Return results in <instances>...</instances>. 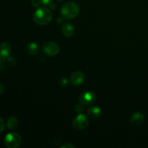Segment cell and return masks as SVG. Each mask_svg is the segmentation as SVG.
I'll return each mask as SVG.
<instances>
[{
  "label": "cell",
  "mask_w": 148,
  "mask_h": 148,
  "mask_svg": "<svg viewBox=\"0 0 148 148\" xmlns=\"http://www.w3.org/2000/svg\"><path fill=\"white\" fill-rule=\"evenodd\" d=\"M52 13L49 9L45 7H40L33 14V20L40 25H47L51 21Z\"/></svg>",
  "instance_id": "obj_1"
},
{
  "label": "cell",
  "mask_w": 148,
  "mask_h": 148,
  "mask_svg": "<svg viewBox=\"0 0 148 148\" xmlns=\"http://www.w3.org/2000/svg\"><path fill=\"white\" fill-rule=\"evenodd\" d=\"M79 7L73 1H68L64 4L61 8V14L64 19H73L78 15Z\"/></svg>",
  "instance_id": "obj_2"
},
{
  "label": "cell",
  "mask_w": 148,
  "mask_h": 148,
  "mask_svg": "<svg viewBox=\"0 0 148 148\" xmlns=\"http://www.w3.org/2000/svg\"><path fill=\"white\" fill-rule=\"evenodd\" d=\"M4 143L9 148H17L22 143V138L17 132H10L5 136Z\"/></svg>",
  "instance_id": "obj_3"
},
{
  "label": "cell",
  "mask_w": 148,
  "mask_h": 148,
  "mask_svg": "<svg viewBox=\"0 0 148 148\" xmlns=\"http://www.w3.org/2000/svg\"><path fill=\"white\" fill-rule=\"evenodd\" d=\"M88 124H89V121H88V119H87L86 116L82 114H79L74 119L72 125H73V127L76 130H77V131H82V130L87 128V127L88 126Z\"/></svg>",
  "instance_id": "obj_4"
},
{
  "label": "cell",
  "mask_w": 148,
  "mask_h": 148,
  "mask_svg": "<svg viewBox=\"0 0 148 148\" xmlns=\"http://www.w3.org/2000/svg\"><path fill=\"white\" fill-rule=\"evenodd\" d=\"M43 50L44 53L48 56H54L59 53L60 48H59V45L54 42H47L43 44Z\"/></svg>",
  "instance_id": "obj_5"
},
{
  "label": "cell",
  "mask_w": 148,
  "mask_h": 148,
  "mask_svg": "<svg viewBox=\"0 0 148 148\" xmlns=\"http://www.w3.org/2000/svg\"><path fill=\"white\" fill-rule=\"evenodd\" d=\"M79 101L83 106H90L95 101V94L90 91H85L79 98Z\"/></svg>",
  "instance_id": "obj_6"
},
{
  "label": "cell",
  "mask_w": 148,
  "mask_h": 148,
  "mask_svg": "<svg viewBox=\"0 0 148 148\" xmlns=\"http://www.w3.org/2000/svg\"><path fill=\"white\" fill-rule=\"evenodd\" d=\"M85 80V75L80 71H76L74 72L70 76L71 83L75 86H78L82 84Z\"/></svg>",
  "instance_id": "obj_7"
},
{
  "label": "cell",
  "mask_w": 148,
  "mask_h": 148,
  "mask_svg": "<svg viewBox=\"0 0 148 148\" xmlns=\"http://www.w3.org/2000/svg\"><path fill=\"white\" fill-rule=\"evenodd\" d=\"M11 46L7 42H3L0 44V57L1 59H7L11 53Z\"/></svg>",
  "instance_id": "obj_8"
},
{
  "label": "cell",
  "mask_w": 148,
  "mask_h": 148,
  "mask_svg": "<svg viewBox=\"0 0 148 148\" xmlns=\"http://www.w3.org/2000/svg\"><path fill=\"white\" fill-rule=\"evenodd\" d=\"M145 121V116L141 112H135L130 117V121L134 125H140Z\"/></svg>",
  "instance_id": "obj_9"
},
{
  "label": "cell",
  "mask_w": 148,
  "mask_h": 148,
  "mask_svg": "<svg viewBox=\"0 0 148 148\" xmlns=\"http://www.w3.org/2000/svg\"><path fill=\"white\" fill-rule=\"evenodd\" d=\"M62 34L66 37H70L75 33V28L70 23H65L62 27Z\"/></svg>",
  "instance_id": "obj_10"
},
{
  "label": "cell",
  "mask_w": 148,
  "mask_h": 148,
  "mask_svg": "<svg viewBox=\"0 0 148 148\" xmlns=\"http://www.w3.org/2000/svg\"><path fill=\"white\" fill-rule=\"evenodd\" d=\"M26 49H27V53L31 56H35L37 55L39 52V46L36 43L32 42V43H28L26 46Z\"/></svg>",
  "instance_id": "obj_11"
},
{
  "label": "cell",
  "mask_w": 148,
  "mask_h": 148,
  "mask_svg": "<svg viewBox=\"0 0 148 148\" xmlns=\"http://www.w3.org/2000/svg\"><path fill=\"white\" fill-rule=\"evenodd\" d=\"M101 109L99 107L93 106L90 108L88 110V115L89 116L90 118L91 119H97L101 116Z\"/></svg>",
  "instance_id": "obj_12"
},
{
  "label": "cell",
  "mask_w": 148,
  "mask_h": 148,
  "mask_svg": "<svg viewBox=\"0 0 148 148\" xmlns=\"http://www.w3.org/2000/svg\"><path fill=\"white\" fill-rule=\"evenodd\" d=\"M7 126L10 130H14L18 126V121L17 118L14 116L10 117L7 121Z\"/></svg>",
  "instance_id": "obj_13"
},
{
  "label": "cell",
  "mask_w": 148,
  "mask_h": 148,
  "mask_svg": "<svg viewBox=\"0 0 148 148\" xmlns=\"http://www.w3.org/2000/svg\"><path fill=\"white\" fill-rule=\"evenodd\" d=\"M75 110L78 114H82V111H83V105L81 104L80 103L78 104H76V106L75 107Z\"/></svg>",
  "instance_id": "obj_14"
},
{
  "label": "cell",
  "mask_w": 148,
  "mask_h": 148,
  "mask_svg": "<svg viewBox=\"0 0 148 148\" xmlns=\"http://www.w3.org/2000/svg\"><path fill=\"white\" fill-rule=\"evenodd\" d=\"M59 83L62 87L66 86V85L68 84V79H66V77L60 78V79H59Z\"/></svg>",
  "instance_id": "obj_15"
},
{
  "label": "cell",
  "mask_w": 148,
  "mask_h": 148,
  "mask_svg": "<svg viewBox=\"0 0 148 148\" xmlns=\"http://www.w3.org/2000/svg\"><path fill=\"white\" fill-rule=\"evenodd\" d=\"M5 122H4V121L3 120V119L1 118V117H0V132L4 131V129H5Z\"/></svg>",
  "instance_id": "obj_16"
},
{
  "label": "cell",
  "mask_w": 148,
  "mask_h": 148,
  "mask_svg": "<svg viewBox=\"0 0 148 148\" xmlns=\"http://www.w3.org/2000/svg\"><path fill=\"white\" fill-rule=\"evenodd\" d=\"M31 3H32V5L33 6V7H39V5L40 4V3H41V0H32L31 1Z\"/></svg>",
  "instance_id": "obj_17"
},
{
  "label": "cell",
  "mask_w": 148,
  "mask_h": 148,
  "mask_svg": "<svg viewBox=\"0 0 148 148\" xmlns=\"http://www.w3.org/2000/svg\"><path fill=\"white\" fill-rule=\"evenodd\" d=\"M41 3L45 5H49L52 3V0H41Z\"/></svg>",
  "instance_id": "obj_18"
},
{
  "label": "cell",
  "mask_w": 148,
  "mask_h": 148,
  "mask_svg": "<svg viewBox=\"0 0 148 148\" xmlns=\"http://www.w3.org/2000/svg\"><path fill=\"white\" fill-rule=\"evenodd\" d=\"M62 148H64V147H71V148H75V147H75V145H71V144H66V145H63L62 147Z\"/></svg>",
  "instance_id": "obj_19"
},
{
  "label": "cell",
  "mask_w": 148,
  "mask_h": 148,
  "mask_svg": "<svg viewBox=\"0 0 148 148\" xmlns=\"http://www.w3.org/2000/svg\"><path fill=\"white\" fill-rule=\"evenodd\" d=\"M4 85H3L2 84L0 83V95H1L3 92H4Z\"/></svg>",
  "instance_id": "obj_20"
},
{
  "label": "cell",
  "mask_w": 148,
  "mask_h": 148,
  "mask_svg": "<svg viewBox=\"0 0 148 148\" xmlns=\"http://www.w3.org/2000/svg\"><path fill=\"white\" fill-rule=\"evenodd\" d=\"M1 58L0 57V66H1Z\"/></svg>",
  "instance_id": "obj_21"
},
{
  "label": "cell",
  "mask_w": 148,
  "mask_h": 148,
  "mask_svg": "<svg viewBox=\"0 0 148 148\" xmlns=\"http://www.w3.org/2000/svg\"><path fill=\"white\" fill-rule=\"evenodd\" d=\"M59 1H64V0H59Z\"/></svg>",
  "instance_id": "obj_22"
}]
</instances>
